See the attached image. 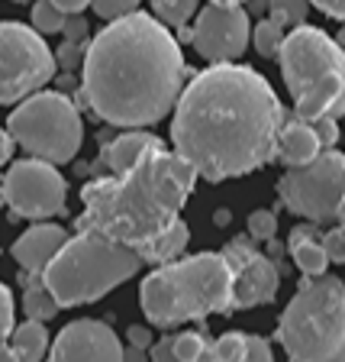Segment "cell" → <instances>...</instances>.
I'll return each mask as SVG.
<instances>
[{
    "instance_id": "9",
    "label": "cell",
    "mask_w": 345,
    "mask_h": 362,
    "mask_svg": "<svg viewBox=\"0 0 345 362\" xmlns=\"http://www.w3.org/2000/svg\"><path fill=\"white\" fill-rule=\"evenodd\" d=\"M278 197L291 214L313 223H339L345 201V152L323 149L307 165H293L281 175Z\"/></svg>"
},
{
    "instance_id": "25",
    "label": "cell",
    "mask_w": 345,
    "mask_h": 362,
    "mask_svg": "<svg viewBox=\"0 0 345 362\" xmlns=\"http://www.w3.org/2000/svg\"><path fill=\"white\" fill-rule=\"evenodd\" d=\"M65 20H68V13L55 0H36V4H32V26H36L39 33H45V36L65 30Z\"/></svg>"
},
{
    "instance_id": "36",
    "label": "cell",
    "mask_w": 345,
    "mask_h": 362,
    "mask_svg": "<svg viewBox=\"0 0 345 362\" xmlns=\"http://www.w3.org/2000/svg\"><path fill=\"white\" fill-rule=\"evenodd\" d=\"M174 337L178 333H165V337H158L155 343L149 346V356L155 362H165V359H174Z\"/></svg>"
},
{
    "instance_id": "27",
    "label": "cell",
    "mask_w": 345,
    "mask_h": 362,
    "mask_svg": "<svg viewBox=\"0 0 345 362\" xmlns=\"http://www.w3.org/2000/svg\"><path fill=\"white\" fill-rule=\"evenodd\" d=\"M210 353V343L203 339V333H178L174 337V359L178 362H194V359H203V356Z\"/></svg>"
},
{
    "instance_id": "23",
    "label": "cell",
    "mask_w": 345,
    "mask_h": 362,
    "mask_svg": "<svg viewBox=\"0 0 345 362\" xmlns=\"http://www.w3.org/2000/svg\"><path fill=\"white\" fill-rule=\"evenodd\" d=\"M252 45L262 59H278L281 45H284V26L278 20H258L255 30H252Z\"/></svg>"
},
{
    "instance_id": "12",
    "label": "cell",
    "mask_w": 345,
    "mask_h": 362,
    "mask_svg": "<svg viewBox=\"0 0 345 362\" xmlns=\"http://www.w3.org/2000/svg\"><path fill=\"white\" fill-rule=\"evenodd\" d=\"M194 52L207 59L210 65L217 62H236L252 42V16L242 4H207L194 16Z\"/></svg>"
},
{
    "instance_id": "35",
    "label": "cell",
    "mask_w": 345,
    "mask_h": 362,
    "mask_svg": "<svg viewBox=\"0 0 345 362\" xmlns=\"http://www.w3.org/2000/svg\"><path fill=\"white\" fill-rule=\"evenodd\" d=\"M313 123H316V133H320L326 149L339 143V117H320V120H313Z\"/></svg>"
},
{
    "instance_id": "17",
    "label": "cell",
    "mask_w": 345,
    "mask_h": 362,
    "mask_svg": "<svg viewBox=\"0 0 345 362\" xmlns=\"http://www.w3.org/2000/svg\"><path fill=\"white\" fill-rule=\"evenodd\" d=\"M320 223H303V226H293L291 236H287V249H291L293 262H297V269L303 272V275H310V279H320V275H326V269H329V252H326L323 246V236H316L320 230H316Z\"/></svg>"
},
{
    "instance_id": "13",
    "label": "cell",
    "mask_w": 345,
    "mask_h": 362,
    "mask_svg": "<svg viewBox=\"0 0 345 362\" xmlns=\"http://www.w3.org/2000/svg\"><path fill=\"white\" fill-rule=\"evenodd\" d=\"M226 259L233 265V310L271 304L278 298L281 269L265 252H258L252 236H236L223 246Z\"/></svg>"
},
{
    "instance_id": "40",
    "label": "cell",
    "mask_w": 345,
    "mask_h": 362,
    "mask_svg": "<svg viewBox=\"0 0 345 362\" xmlns=\"http://www.w3.org/2000/svg\"><path fill=\"white\" fill-rule=\"evenodd\" d=\"M65 13H84V7H90L94 0H55Z\"/></svg>"
},
{
    "instance_id": "26",
    "label": "cell",
    "mask_w": 345,
    "mask_h": 362,
    "mask_svg": "<svg viewBox=\"0 0 345 362\" xmlns=\"http://www.w3.org/2000/svg\"><path fill=\"white\" fill-rule=\"evenodd\" d=\"M207 359H217V362H242V359H246V333L229 330V333H223V337H217V343L210 346Z\"/></svg>"
},
{
    "instance_id": "28",
    "label": "cell",
    "mask_w": 345,
    "mask_h": 362,
    "mask_svg": "<svg viewBox=\"0 0 345 362\" xmlns=\"http://www.w3.org/2000/svg\"><path fill=\"white\" fill-rule=\"evenodd\" d=\"M246 226H248V236H252V240L271 243L274 233H278V217H274L271 211H252L248 220H246Z\"/></svg>"
},
{
    "instance_id": "31",
    "label": "cell",
    "mask_w": 345,
    "mask_h": 362,
    "mask_svg": "<svg viewBox=\"0 0 345 362\" xmlns=\"http://www.w3.org/2000/svg\"><path fill=\"white\" fill-rule=\"evenodd\" d=\"M13 330H16V304L10 285H4L0 288V333H4V339H10Z\"/></svg>"
},
{
    "instance_id": "1",
    "label": "cell",
    "mask_w": 345,
    "mask_h": 362,
    "mask_svg": "<svg viewBox=\"0 0 345 362\" xmlns=\"http://www.w3.org/2000/svg\"><path fill=\"white\" fill-rule=\"evenodd\" d=\"M287 113L255 68L217 62L190 75L171 113V146L213 185L242 178L278 158Z\"/></svg>"
},
{
    "instance_id": "43",
    "label": "cell",
    "mask_w": 345,
    "mask_h": 362,
    "mask_svg": "<svg viewBox=\"0 0 345 362\" xmlns=\"http://www.w3.org/2000/svg\"><path fill=\"white\" fill-rule=\"evenodd\" d=\"M339 226L345 230V201H342V211H339Z\"/></svg>"
},
{
    "instance_id": "10",
    "label": "cell",
    "mask_w": 345,
    "mask_h": 362,
    "mask_svg": "<svg viewBox=\"0 0 345 362\" xmlns=\"http://www.w3.org/2000/svg\"><path fill=\"white\" fill-rule=\"evenodd\" d=\"M59 71V55L49 49L45 33L36 26L7 20L0 26V100L20 104L42 90Z\"/></svg>"
},
{
    "instance_id": "18",
    "label": "cell",
    "mask_w": 345,
    "mask_h": 362,
    "mask_svg": "<svg viewBox=\"0 0 345 362\" xmlns=\"http://www.w3.org/2000/svg\"><path fill=\"white\" fill-rule=\"evenodd\" d=\"M149 149H165V143H162L155 133H149V129L133 127V129H126V133H120L110 146H107L104 162L113 175H123V172H129V168H133Z\"/></svg>"
},
{
    "instance_id": "41",
    "label": "cell",
    "mask_w": 345,
    "mask_h": 362,
    "mask_svg": "<svg viewBox=\"0 0 345 362\" xmlns=\"http://www.w3.org/2000/svg\"><path fill=\"white\" fill-rule=\"evenodd\" d=\"M84 84V78H78L75 71H65V75H59V88L61 90H78Z\"/></svg>"
},
{
    "instance_id": "8",
    "label": "cell",
    "mask_w": 345,
    "mask_h": 362,
    "mask_svg": "<svg viewBox=\"0 0 345 362\" xmlns=\"http://www.w3.org/2000/svg\"><path fill=\"white\" fill-rule=\"evenodd\" d=\"M7 129L26 156L49 158L55 165H65L78 156L84 143V120L78 100L65 90H36L26 100L13 104L7 117Z\"/></svg>"
},
{
    "instance_id": "24",
    "label": "cell",
    "mask_w": 345,
    "mask_h": 362,
    "mask_svg": "<svg viewBox=\"0 0 345 362\" xmlns=\"http://www.w3.org/2000/svg\"><path fill=\"white\" fill-rule=\"evenodd\" d=\"M310 7H313V0H268L271 20H278L281 26H287V30H293V26L307 23Z\"/></svg>"
},
{
    "instance_id": "6",
    "label": "cell",
    "mask_w": 345,
    "mask_h": 362,
    "mask_svg": "<svg viewBox=\"0 0 345 362\" xmlns=\"http://www.w3.org/2000/svg\"><path fill=\"white\" fill-rule=\"evenodd\" d=\"M278 65L301 117H345V45L329 33L310 23L293 26L284 36Z\"/></svg>"
},
{
    "instance_id": "19",
    "label": "cell",
    "mask_w": 345,
    "mask_h": 362,
    "mask_svg": "<svg viewBox=\"0 0 345 362\" xmlns=\"http://www.w3.org/2000/svg\"><path fill=\"white\" fill-rule=\"evenodd\" d=\"M4 359H20V362H39L49 353V330L45 320L26 317L23 324H16V330L10 333V339H4Z\"/></svg>"
},
{
    "instance_id": "34",
    "label": "cell",
    "mask_w": 345,
    "mask_h": 362,
    "mask_svg": "<svg viewBox=\"0 0 345 362\" xmlns=\"http://www.w3.org/2000/svg\"><path fill=\"white\" fill-rule=\"evenodd\" d=\"M65 39H71V42H87V33H90V23L84 20L81 13H68L65 20Z\"/></svg>"
},
{
    "instance_id": "33",
    "label": "cell",
    "mask_w": 345,
    "mask_h": 362,
    "mask_svg": "<svg viewBox=\"0 0 345 362\" xmlns=\"http://www.w3.org/2000/svg\"><path fill=\"white\" fill-rule=\"evenodd\" d=\"M323 246H326V252H329V259L336 265L345 262V230L342 226H336V230L323 233Z\"/></svg>"
},
{
    "instance_id": "4",
    "label": "cell",
    "mask_w": 345,
    "mask_h": 362,
    "mask_svg": "<svg viewBox=\"0 0 345 362\" xmlns=\"http://www.w3.org/2000/svg\"><path fill=\"white\" fill-rule=\"evenodd\" d=\"M139 304L158 330L207 320L210 314H233V265L226 252H197L155 265L143 279Z\"/></svg>"
},
{
    "instance_id": "15",
    "label": "cell",
    "mask_w": 345,
    "mask_h": 362,
    "mask_svg": "<svg viewBox=\"0 0 345 362\" xmlns=\"http://www.w3.org/2000/svg\"><path fill=\"white\" fill-rule=\"evenodd\" d=\"M68 230L59 223H45V220H36V226H30L26 233L16 236L13 243V259L20 269H26L30 275H42L52 259L61 252V246L68 243Z\"/></svg>"
},
{
    "instance_id": "20",
    "label": "cell",
    "mask_w": 345,
    "mask_h": 362,
    "mask_svg": "<svg viewBox=\"0 0 345 362\" xmlns=\"http://www.w3.org/2000/svg\"><path fill=\"white\" fill-rule=\"evenodd\" d=\"M20 281H23V310H26V317H36V320H52V317L61 310L59 298L52 294V288L45 285L42 275H30V272L23 269L20 272Z\"/></svg>"
},
{
    "instance_id": "2",
    "label": "cell",
    "mask_w": 345,
    "mask_h": 362,
    "mask_svg": "<svg viewBox=\"0 0 345 362\" xmlns=\"http://www.w3.org/2000/svg\"><path fill=\"white\" fill-rule=\"evenodd\" d=\"M190 75L171 26L139 10L107 23L81 68L94 117L120 129L155 127L174 113Z\"/></svg>"
},
{
    "instance_id": "14",
    "label": "cell",
    "mask_w": 345,
    "mask_h": 362,
    "mask_svg": "<svg viewBox=\"0 0 345 362\" xmlns=\"http://www.w3.org/2000/svg\"><path fill=\"white\" fill-rule=\"evenodd\" d=\"M52 359L68 362V359H104V362H120L126 359L120 337L113 333L110 324L94 320V317H81L61 327V333L52 343Z\"/></svg>"
},
{
    "instance_id": "16",
    "label": "cell",
    "mask_w": 345,
    "mask_h": 362,
    "mask_svg": "<svg viewBox=\"0 0 345 362\" xmlns=\"http://www.w3.org/2000/svg\"><path fill=\"white\" fill-rule=\"evenodd\" d=\"M323 149L326 146H323V139H320V133H316V123L293 110L291 117L284 120V127H281L278 162H284L287 168L307 165V162H313Z\"/></svg>"
},
{
    "instance_id": "30",
    "label": "cell",
    "mask_w": 345,
    "mask_h": 362,
    "mask_svg": "<svg viewBox=\"0 0 345 362\" xmlns=\"http://www.w3.org/2000/svg\"><path fill=\"white\" fill-rule=\"evenodd\" d=\"M55 55H59V68H65V71H78V68H84V62H87L84 42H71V39H65V45H61Z\"/></svg>"
},
{
    "instance_id": "22",
    "label": "cell",
    "mask_w": 345,
    "mask_h": 362,
    "mask_svg": "<svg viewBox=\"0 0 345 362\" xmlns=\"http://www.w3.org/2000/svg\"><path fill=\"white\" fill-rule=\"evenodd\" d=\"M152 13L171 30H181L200 13V0H152Z\"/></svg>"
},
{
    "instance_id": "44",
    "label": "cell",
    "mask_w": 345,
    "mask_h": 362,
    "mask_svg": "<svg viewBox=\"0 0 345 362\" xmlns=\"http://www.w3.org/2000/svg\"><path fill=\"white\" fill-rule=\"evenodd\" d=\"M213 4H248V0H213Z\"/></svg>"
},
{
    "instance_id": "38",
    "label": "cell",
    "mask_w": 345,
    "mask_h": 362,
    "mask_svg": "<svg viewBox=\"0 0 345 362\" xmlns=\"http://www.w3.org/2000/svg\"><path fill=\"white\" fill-rule=\"evenodd\" d=\"M313 7L332 20H345V0H313Z\"/></svg>"
},
{
    "instance_id": "5",
    "label": "cell",
    "mask_w": 345,
    "mask_h": 362,
    "mask_svg": "<svg viewBox=\"0 0 345 362\" xmlns=\"http://www.w3.org/2000/svg\"><path fill=\"white\" fill-rule=\"evenodd\" d=\"M143 265V252L129 243L113 240L100 230H78L75 236H68L42 279L61 308H81L120 288Z\"/></svg>"
},
{
    "instance_id": "39",
    "label": "cell",
    "mask_w": 345,
    "mask_h": 362,
    "mask_svg": "<svg viewBox=\"0 0 345 362\" xmlns=\"http://www.w3.org/2000/svg\"><path fill=\"white\" fill-rule=\"evenodd\" d=\"M16 146H20V143H16V136L10 133V129H4V149H0V162H10Z\"/></svg>"
},
{
    "instance_id": "37",
    "label": "cell",
    "mask_w": 345,
    "mask_h": 362,
    "mask_svg": "<svg viewBox=\"0 0 345 362\" xmlns=\"http://www.w3.org/2000/svg\"><path fill=\"white\" fill-rule=\"evenodd\" d=\"M129 343H133V346H139V349H149L152 343H155V337H152V330L149 327H143V324H135V327H129Z\"/></svg>"
},
{
    "instance_id": "42",
    "label": "cell",
    "mask_w": 345,
    "mask_h": 362,
    "mask_svg": "<svg viewBox=\"0 0 345 362\" xmlns=\"http://www.w3.org/2000/svg\"><path fill=\"white\" fill-rule=\"evenodd\" d=\"M143 356H145V349H139V346H133V343H129L126 359H143Z\"/></svg>"
},
{
    "instance_id": "7",
    "label": "cell",
    "mask_w": 345,
    "mask_h": 362,
    "mask_svg": "<svg viewBox=\"0 0 345 362\" xmlns=\"http://www.w3.org/2000/svg\"><path fill=\"white\" fill-rule=\"evenodd\" d=\"M274 339L297 362L345 359V281L303 275L297 294L278 317Z\"/></svg>"
},
{
    "instance_id": "11",
    "label": "cell",
    "mask_w": 345,
    "mask_h": 362,
    "mask_svg": "<svg viewBox=\"0 0 345 362\" xmlns=\"http://www.w3.org/2000/svg\"><path fill=\"white\" fill-rule=\"evenodd\" d=\"M4 201L13 217L26 220H52L68 207V181L61 178L59 165L49 158H23L13 162L4 175Z\"/></svg>"
},
{
    "instance_id": "32",
    "label": "cell",
    "mask_w": 345,
    "mask_h": 362,
    "mask_svg": "<svg viewBox=\"0 0 345 362\" xmlns=\"http://www.w3.org/2000/svg\"><path fill=\"white\" fill-rule=\"evenodd\" d=\"M271 356H274V349H271L268 339L246 333V359L248 362H271Z\"/></svg>"
},
{
    "instance_id": "29",
    "label": "cell",
    "mask_w": 345,
    "mask_h": 362,
    "mask_svg": "<svg viewBox=\"0 0 345 362\" xmlns=\"http://www.w3.org/2000/svg\"><path fill=\"white\" fill-rule=\"evenodd\" d=\"M143 0H94L90 7H94V13L100 16V20H120V16H126V13H133L135 7H139Z\"/></svg>"
},
{
    "instance_id": "3",
    "label": "cell",
    "mask_w": 345,
    "mask_h": 362,
    "mask_svg": "<svg viewBox=\"0 0 345 362\" xmlns=\"http://www.w3.org/2000/svg\"><path fill=\"white\" fill-rule=\"evenodd\" d=\"M197 178V168L181 152L149 149L129 172H110L84 185V211L75 226L100 230L143 249L181 220V207L194 194Z\"/></svg>"
},
{
    "instance_id": "21",
    "label": "cell",
    "mask_w": 345,
    "mask_h": 362,
    "mask_svg": "<svg viewBox=\"0 0 345 362\" xmlns=\"http://www.w3.org/2000/svg\"><path fill=\"white\" fill-rule=\"evenodd\" d=\"M190 243V230L184 220H178L174 226H168L162 236H155V240L149 243V246H143L139 252H143V259L149 265H165V262H174V259H181V252L188 249Z\"/></svg>"
}]
</instances>
